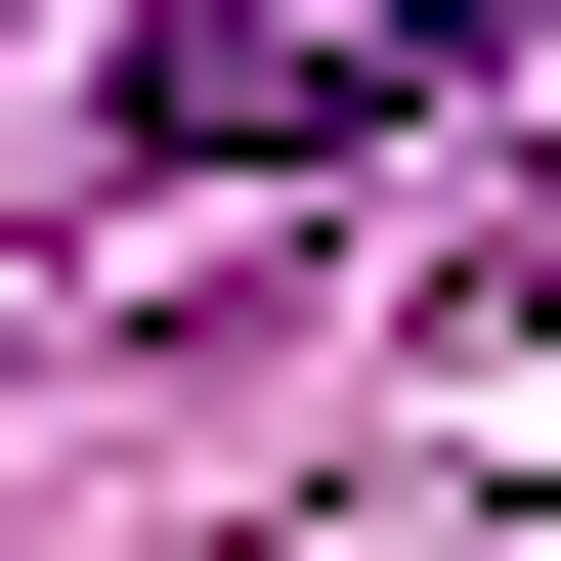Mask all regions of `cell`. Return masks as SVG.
Returning <instances> with one entry per match:
<instances>
[{
    "instance_id": "1",
    "label": "cell",
    "mask_w": 561,
    "mask_h": 561,
    "mask_svg": "<svg viewBox=\"0 0 561 561\" xmlns=\"http://www.w3.org/2000/svg\"><path fill=\"white\" fill-rule=\"evenodd\" d=\"M561 0H130L87 44V130L130 173H346V130H432V87H518Z\"/></svg>"
}]
</instances>
